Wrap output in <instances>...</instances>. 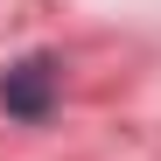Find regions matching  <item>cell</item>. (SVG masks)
I'll list each match as a JSON object with an SVG mask.
<instances>
[{"instance_id": "6da1fadb", "label": "cell", "mask_w": 161, "mask_h": 161, "mask_svg": "<svg viewBox=\"0 0 161 161\" xmlns=\"http://www.w3.org/2000/svg\"><path fill=\"white\" fill-rule=\"evenodd\" d=\"M49 98H56V56H21L0 77V105L14 119H49Z\"/></svg>"}]
</instances>
